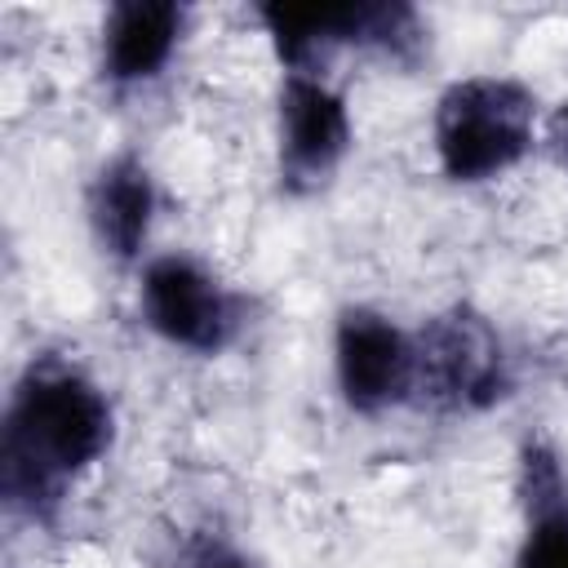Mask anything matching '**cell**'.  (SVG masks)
Listing matches in <instances>:
<instances>
[{"label":"cell","mask_w":568,"mask_h":568,"mask_svg":"<svg viewBox=\"0 0 568 568\" xmlns=\"http://www.w3.org/2000/svg\"><path fill=\"white\" fill-rule=\"evenodd\" d=\"M111 448V404L80 368L40 359L13 386L0 444L4 497L22 510H44L62 488Z\"/></svg>","instance_id":"cell-1"},{"label":"cell","mask_w":568,"mask_h":568,"mask_svg":"<svg viewBox=\"0 0 568 568\" xmlns=\"http://www.w3.org/2000/svg\"><path fill=\"white\" fill-rule=\"evenodd\" d=\"M537 98L506 75H470L444 89L435 106V155L453 182H488L515 169L532 146Z\"/></svg>","instance_id":"cell-2"},{"label":"cell","mask_w":568,"mask_h":568,"mask_svg":"<svg viewBox=\"0 0 568 568\" xmlns=\"http://www.w3.org/2000/svg\"><path fill=\"white\" fill-rule=\"evenodd\" d=\"M417 386L430 404L470 413L506 395V351L497 328L470 306L435 315L417 337Z\"/></svg>","instance_id":"cell-3"},{"label":"cell","mask_w":568,"mask_h":568,"mask_svg":"<svg viewBox=\"0 0 568 568\" xmlns=\"http://www.w3.org/2000/svg\"><path fill=\"white\" fill-rule=\"evenodd\" d=\"M142 315L169 346L195 355H217L240 324L235 302L217 284V275H209L195 257L182 253L155 257L142 271Z\"/></svg>","instance_id":"cell-4"},{"label":"cell","mask_w":568,"mask_h":568,"mask_svg":"<svg viewBox=\"0 0 568 568\" xmlns=\"http://www.w3.org/2000/svg\"><path fill=\"white\" fill-rule=\"evenodd\" d=\"M337 386L355 413H382L413 395L417 386V346L386 315L351 306L337 320L333 337Z\"/></svg>","instance_id":"cell-5"},{"label":"cell","mask_w":568,"mask_h":568,"mask_svg":"<svg viewBox=\"0 0 568 568\" xmlns=\"http://www.w3.org/2000/svg\"><path fill=\"white\" fill-rule=\"evenodd\" d=\"M351 146V115L324 75H284L280 89V173L293 191L324 186Z\"/></svg>","instance_id":"cell-6"},{"label":"cell","mask_w":568,"mask_h":568,"mask_svg":"<svg viewBox=\"0 0 568 568\" xmlns=\"http://www.w3.org/2000/svg\"><path fill=\"white\" fill-rule=\"evenodd\" d=\"M186 13L169 0H124L102 22V71L111 84H146L155 80L178 40Z\"/></svg>","instance_id":"cell-7"},{"label":"cell","mask_w":568,"mask_h":568,"mask_svg":"<svg viewBox=\"0 0 568 568\" xmlns=\"http://www.w3.org/2000/svg\"><path fill=\"white\" fill-rule=\"evenodd\" d=\"M151 213H155V186H151L146 164L133 155L106 160L89 186V222H93L102 253L120 262L138 257L151 231Z\"/></svg>","instance_id":"cell-8"},{"label":"cell","mask_w":568,"mask_h":568,"mask_svg":"<svg viewBox=\"0 0 568 568\" xmlns=\"http://www.w3.org/2000/svg\"><path fill=\"white\" fill-rule=\"evenodd\" d=\"M519 470H524L528 532L515 555V568H568V484L559 457L546 444H528Z\"/></svg>","instance_id":"cell-9"},{"label":"cell","mask_w":568,"mask_h":568,"mask_svg":"<svg viewBox=\"0 0 568 568\" xmlns=\"http://www.w3.org/2000/svg\"><path fill=\"white\" fill-rule=\"evenodd\" d=\"M186 568H253L244 555H235V550H226V546H204Z\"/></svg>","instance_id":"cell-10"},{"label":"cell","mask_w":568,"mask_h":568,"mask_svg":"<svg viewBox=\"0 0 568 568\" xmlns=\"http://www.w3.org/2000/svg\"><path fill=\"white\" fill-rule=\"evenodd\" d=\"M555 142H559V155H564V164H568V102H564L559 115H555Z\"/></svg>","instance_id":"cell-11"},{"label":"cell","mask_w":568,"mask_h":568,"mask_svg":"<svg viewBox=\"0 0 568 568\" xmlns=\"http://www.w3.org/2000/svg\"><path fill=\"white\" fill-rule=\"evenodd\" d=\"M550 359H555V373L568 382V337H559V342H555V355H550Z\"/></svg>","instance_id":"cell-12"}]
</instances>
